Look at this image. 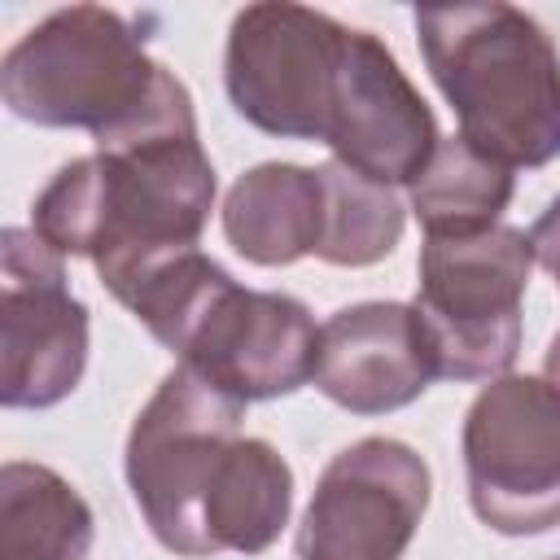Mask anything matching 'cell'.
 <instances>
[{
  "label": "cell",
  "mask_w": 560,
  "mask_h": 560,
  "mask_svg": "<svg viewBox=\"0 0 560 560\" xmlns=\"http://www.w3.org/2000/svg\"><path fill=\"white\" fill-rule=\"evenodd\" d=\"M210 206L214 166L197 140L192 96L166 74L144 118L48 179L31 232L61 258H92L101 284L118 289L144 262L197 249Z\"/></svg>",
  "instance_id": "obj_1"
},
{
  "label": "cell",
  "mask_w": 560,
  "mask_h": 560,
  "mask_svg": "<svg viewBox=\"0 0 560 560\" xmlns=\"http://www.w3.org/2000/svg\"><path fill=\"white\" fill-rule=\"evenodd\" d=\"M114 298L201 381L241 402L298 394L315 376L319 328L289 293L241 289L201 249H175L127 276Z\"/></svg>",
  "instance_id": "obj_2"
},
{
  "label": "cell",
  "mask_w": 560,
  "mask_h": 560,
  "mask_svg": "<svg viewBox=\"0 0 560 560\" xmlns=\"http://www.w3.org/2000/svg\"><path fill=\"white\" fill-rule=\"evenodd\" d=\"M424 66L459 118V136L503 162L547 166L560 158V52L516 4L416 9Z\"/></svg>",
  "instance_id": "obj_3"
},
{
  "label": "cell",
  "mask_w": 560,
  "mask_h": 560,
  "mask_svg": "<svg viewBox=\"0 0 560 560\" xmlns=\"http://www.w3.org/2000/svg\"><path fill=\"white\" fill-rule=\"evenodd\" d=\"M166 74L122 13L74 4L31 26L4 52L0 96L22 122L83 127L101 144L153 105Z\"/></svg>",
  "instance_id": "obj_4"
},
{
  "label": "cell",
  "mask_w": 560,
  "mask_h": 560,
  "mask_svg": "<svg viewBox=\"0 0 560 560\" xmlns=\"http://www.w3.org/2000/svg\"><path fill=\"white\" fill-rule=\"evenodd\" d=\"M534 245L521 228L429 236L420 249L416 315L442 381H499L521 350V302Z\"/></svg>",
  "instance_id": "obj_5"
},
{
  "label": "cell",
  "mask_w": 560,
  "mask_h": 560,
  "mask_svg": "<svg viewBox=\"0 0 560 560\" xmlns=\"http://www.w3.org/2000/svg\"><path fill=\"white\" fill-rule=\"evenodd\" d=\"M245 402L201 381L192 368H171L127 433V486L149 534L175 556H206L201 508L223 451L241 438Z\"/></svg>",
  "instance_id": "obj_6"
},
{
  "label": "cell",
  "mask_w": 560,
  "mask_h": 560,
  "mask_svg": "<svg viewBox=\"0 0 560 560\" xmlns=\"http://www.w3.org/2000/svg\"><path fill=\"white\" fill-rule=\"evenodd\" d=\"M464 477L477 521L525 538L560 525V389L542 376L490 381L464 416Z\"/></svg>",
  "instance_id": "obj_7"
},
{
  "label": "cell",
  "mask_w": 560,
  "mask_h": 560,
  "mask_svg": "<svg viewBox=\"0 0 560 560\" xmlns=\"http://www.w3.org/2000/svg\"><path fill=\"white\" fill-rule=\"evenodd\" d=\"M350 26L306 4H249L232 18L223 88L232 109L267 136L319 140Z\"/></svg>",
  "instance_id": "obj_8"
},
{
  "label": "cell",
  "mask_w": 560,
  "mask_h": 560,
  "mask_svg": "<svg viewBox=\"0 0 560 560\" xmlns=\"http://www.w3.org/2000/svg\"><path fill=\"white\" fill-rule=\"evenodd\" d=\"M0 289V402L39 411L70 398L88 368V306L70 293L61 254L26 228H4Z\"/></svg>",
  "instance_id": "obj_9"
},
{
  "label": "cell",
  "mask_w": 560,
  "mask_h": 560,
  "mask_svg": "<svg viewBox=\"0 0 560 560\" xmlns=\"http://www.w3.org/2000/svg\"><path fill=\"white\" fill-rule=\"evenodd\" d=\"M429 490V464L407 442L363 438L337 451L298 525V560H402Z\"/></svg>",
  "instance_id": "obj_10"
},
{
  "label": "cell",
  "mask_w": 560,
  "mask_h": 560,
  "mask_svg": "<svg viewBox=\"0 0 560 560\" xmlns=\"http://www.w3.org/2000/svg\"><path fill=\"white\" fill-rule=\"evenodd\" d=\"M438 122L394 52L372 31H350L332 88L324 144L332 162L372 184H411L438 149Z\"/></svg>",
  "instance_id": "obj_11"
},
{
  "label": "cell",
  "mask_w": 560,
  "mask_h": 560,
  "mask_svg": "<svg viewBox=\"0 0 560 560\" xmlns=\"http://www.w3.org/2000/svg\"><path fill=\"white\" fill-rule=\"evenodd\" d=\"M315 389L354 411L385 416L416 402L438 381L429 337L411 302H359L341 306L319 328Z\"/></svg>",
  "instance_id": "obj_12"
},
{
  "label": "cell",
  "mask_w": 560,
  "mask_h": 560,
  "mask_svg": "<svg viewBox=\"0 0 560 560\" xmlns=\"http://www.w3.org/2000/svg\"><path fill=\"white\" fill-rule=\"evenodd\" d=\"M223 236L245 262L289 267L319 249L324 236V188L319 166L262 162L245 171L223 201Z\"/></svg>",
  "instance_id": "obj_13"
},
{
  "label": "cell",
  "mask_w": 560,
  "mask_h": 560,
  "mask_svg": "<svg viewBox=\"0 0 560 560\" xmlns=\"http://www.w3.org/2000/svg\"><path fill=\"white\" fill-rule=\"evenodd\" d=\"M289 512H293V472L284 455L262 438H236L223 451L219 472L206 490V508H201L206 556L267 551L289 525Z\"/></svg>",
  "instance_id": "obj_14"
},
{
  "label": "cell",
  "mask_w": 560,
  "mask_h": 560,
  "mask_svg": "<svg viewBox=\"0 0 560 560\" xmlns=\"http://www.w3.org/2000/svg\"><path fill=\"white\" fill-rule=\"evenodd\" d=\"M92 508L44 464L0 468V560H88Z\"/></svg>",
  "instance_id": "obj_15"
},
{
  "label": "cell",
  "mask_w": 560,
  "mask_h": 560,
  "mask_svg": "<svg viewBox=\"0 0 560 560\" xmlns=\"http://www.w3.org/2000/svg\"><path fill=\"white\" fill-rule=\"evenodd\" d=\"M512 171L477 153L464 136L438 140L424 171L411 179V210L429 236H472L499 228L512 201Z\"/></svg>",
  "instance_id": "obj_16"
},
{
  "label": "cell",
  "mask_w": 560,
  "mask_h": 560,
  "mask_svg": "<svg viewBox=\"0 0 560 560\" xmlns=\"http://www.w3.org/2000/svg\"><path fill=\"white\" fill-rule=\"evenodd\" d=\"M324 188V236L315 258L332 267H372L402 241V206L394 188L363 179L341 162L319 166Z\"/></svg>",
  "instance_id": "obj_17"
},
{
  "label": "cell",
  "mask_w": 560,
  "mask_h": 560,
  "mask_svg": "<svg viewBox=\"0 0 560 560\" xmlns=\"http://www.w3.org/2000/svg\"><path fill=\"white\" fill-rule=\"evenodd\" d=\"M529 245H534V262H542L560 289V197L534 219L529 228Z\"/></svg>",
  "instance_id": "obj_18"
},
{
  "label": "cell",
  "mask_w": 560,
  "mask_h": 560,
  "mask_svg": "<svg viewBox=\"0 0 560 560\" xmlns=\"http://www.w3.org/2000/svg\"><path fill=\"white\" fill-rule=\"evenodd\" d=\"M542 372H547V381L560 389V332L551 337V346H547V354H542Z\"/></svg>",
  "instance_id": "obj_19"
}]
</instances>
